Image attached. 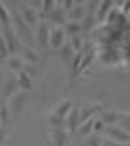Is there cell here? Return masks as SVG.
<instances>
[{
	"label": "cell",
	"mask_w": 130,
	"mask_h": 146,
	"mask_svg": "<svg viewBox=\"0 0 130 146\" xmlns=\"http://www.w3.org/2000/svg\"><path fill=\"white\" fill-rule=\"evenodd\" d=\"M105 137L107 139H112V141L119 143V144H127L130 143V133H127L119 125H114V126H105Z\"/></svg>",
	"instance_id": "cell-1"
},
{
	"label": "cell",
	"mask_w": 130,
	"mask_h": 146,
	"mask_svg": "<svg viewBox=\"0 0 130 146\" xmlns=\"http://www.w3.org/2000/svg\"><path fill=\"white\" fill-rule=\"evenodd\" d=\"M119 115H121L119 110H101L99 121L103 123L105 126H114V125L119 123Z\"/></svg>",
	"instance_id": "cell-2"
},
{
	"label": "cell",
	"mask_w": 130,
	"mask_h": 146,
	"mask_svg": "<svg viewBox=\"0 0 130 146\" xmlns=\"http://www.w3.org/2000/svg\"><path fill=\"white\" fill-rule=\"evenodd\" d=\"M98 110H99L98 106H94V105H87L85 108H83V112L80 114V125H81V123H85V121H89V119H92V117H96L94 114H96Z\"/></svg>",
	"instance_id": "cell-3"
},
{
	"label": "cell",
	"mask_w": 130,
	"mask_h": 146,
	"mask_svg": "<svg viewBox=\"0 0 130 146\" xmlns=\"http://www.w3.org/2000/svg\"><path fill=\"white\" fill-rule=\"evenodd\" d=\"M71 16H72V20L78 22V20H81V18H85L87 16V7L83 4H78L74 9L71 11Z\"/></svg>",
	"instance_id": "cell-4"
},
{
	"label": "cell",
	"mask_w": 130,
	"mask_h": 146,
	"mask_svg": "<svg viewBox=\"0 0 130 146\" xmlns=\"http://www.w3.org/2000/svg\"><path fill=\"white\" fill-rule=\"evenodd\" d=\"M101 141H103V137H101V133H90V135L85 137V141H83V144L85 146H99Z\"/></svg>",
	"instance_id": "cell-5"
},
{
	"label": "cell",
	"mask_w": 130,
	"mask_h": 146,
	"mask_svg": "<svg viewBox=\"0 0 130 146\" xmlns=\"http://www.w3.org/2000/svg\"><path fill=\"white\" fill-rule=\"evenodd\" d=\"M101 5H98V13H96V16H98V20H105L107 13L112 9V2H99Z\"/></svg>",
	"instance_id": "cell-6"
},
{
	"label": "cell",
	"mask_w": 130,
	"mask_h": 146,
	"mask_svg": "<svg viewBox=\"0 0 130 146\" xmlns=\"http://www.w3.org/2000/svg\"><path fill=\"white\" fill-rule=\"evenodd\" d=\"M117 125H119L127 133H130V114H127V112H121V115H119V123H117Z\"/></svg>",
	"instance_id": "cell-7"
},
{
	"label": "cell",
	"mask_w": 130,
	"mask_h": 146,
	"mask_svg": "<svg viewBox=\"0 0 130 146\" xmlns=\"http://www.w3.org/2000/svg\"><path fill=\"white\" fill-rule=\"evenodd\" d=\"M67 29H69V33H71V35H78V33L81 31V25L78 24V22H71V24L67 25Z\"/></svg>",
	"instance_id": "cell-8"
},
{
	"label": "cell",
	"mask_w": 130,
	"mask_h": 146,
	"mask_svg": "<svg viewBox=\"0 0 130 146\" xmlns=\"http://www.w3.org/2000/svg\"><path fill=\"white\" fill-rule=\"evenodd\" d=\"M99 146H125V144H119V143H116V141H112V139H107L103 137V141H101Z\"/></svg>",
	"instance_id": "cell-9"
},
{
	"label": "cell",
	"mask_w": 130,
	"mask_h": 146,
	"mask_svg": "<svg viewBox=\"0 0 130 146\" xmlns=\"http://www.w3.org/2000/svg\"><path fill=\"white\" fill-rule=\"evenodd\" d=\"M58 35H54L53 36V42H54V45H60L61 42H63V35H61V31H56Z\"/></svg>",
	"instance_id": "cell-10"
},
{
	"label": "cell",
	"mask_w": 130,
	"mask_h": 146,
	"mask_svg": "<svg viewBox=\"0 0 130 146\" xmlns=\"http://www.w3.org/2000/svg\"><path fill=\"white\" fill-rule=\"evenodd\" d=\"M125 146H130V143H127V144H125Z\"/></svg>",
	"instance_id": "cell-11"
}]
</instances>
